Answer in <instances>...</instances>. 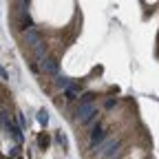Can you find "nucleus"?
<instances>
[{
    "label": "nucleus",
    "mask_w": 159,
    "mask_h": 159,
    "mask_svg": "<svg viewBox=\"0 0 159 159\" xmlns=\"http://www.w3.org/2000/svg\"><path fill=\"white\" fill-rule=\"evenodd\" d=\"M38 122L42 124V126L49 124V111H47V108H40V111H38Z\"/></svg>",
    "instance_id": "nucleus-6"
},
{
    "label": "nucleus",
    "mask_w": 159,
    "mask_h": 159,
    "mask_svg": "<svg viewBox=\"0 0 159 159\" xmlns=\"http://www.w3.org/2000/svg\"><path fill=\"white\" fill-rule=\"evenodd\" d=\"M57 86H62V89L66 91V89L71 86V80H69V77H62V75H57Z\"/></svg>",
    "instance_id": "nucleus-7"
},
{
    "label": "nucleus",
    "mask_w": 159,
    "mask_h": 159,
    "mask_svg": "<svg viewBox=\"0 0 159 159\" xmlns=\"http://www.w3.org/2000/svg\"><path fill=\"white\" fill-rule=\"evenodd\" d=\"M95 113H97V106L93 104L91 95H86L82 102H80V106H77V111H75V117H77L80 124H89L91 119L95 117Z\"/></svg>",
    "instance_id": "nucleus-1"
},
{
    "label": "nucleus",
    "mask_w": 159,
    "mask_h": 159,
    "mask_svg": "<svg viewBox=\"0 0 159 159\" xmlns=\"http://www.w3.org/2000/svg\"><path fill=\"white\" fill-rule=\"evenodd\" d=\"M117 148H119V139H113V137L104 139V142L99 144V148H97V157L99 159H113Z\"/></svg>",
    "instance_id": "nucleus-2"
},
{
    "label": "nucleus",
    "mask_w": 159,
    "mask_h": 159,
    "mask_svg": "<svg viewBox=\"0 0 159 159\" xmlns=\"http://www.w3.org/2000/svg\"><path fill=\"white\" fill-rule=\"evenodd\" d=\"M104 139H106L104 128H102V126H95V128H93V133H91V148H95L97 144H102Z\"/></svg>",
    "instance_id": "nucleus-4"
},
{
    "label": "nucleus",
    "mask_w": 159,
    "mask_h": 159,
    "mask_svg": "<svg viewBox=\"0 0 159 159\" xmlns=\"http://www.w3.org/2000/svg\"><path fill=\"white\" fill-rule=\"evenodd\" d=\"M25 40H27V44H31V47H38V44H40V35H38V31H35L33 27H27Z\"/></svg>",
    "instance_id": "nucleus-5"
},
{
    "label": "nucleus",
    "mask_w": 159,
    "mask_h": 159,
    "mask_svg": "<svg viewBox=\"0 0 159 159\" xmlns=\"http://www.w3.org/2000/svg\"><path fill=\"white\" fill-rule=\"evenodd\" d=\"M40 69H42L47 75H57V62L51 57H42L40 60Z\"/></svg>",
    "instance_id": "nucleus-3"
},
{
    "label": "nucleus",
    "mask_w": 159,
    "mask_h": 159,
    "mask_svg": "<svg viewBox=\"0 0 159 159\" xmlns=\"http://www.w3.org/2000/svg\"><path fill=\"white\" fill-rule=\"evenodd\" d=\"M64 93H66V97H69V99H75V97H77V91H75L73 86H69V89H66Z\"/></svg>",
    "instance_id": "nucleus-8"
}]
</instances>
